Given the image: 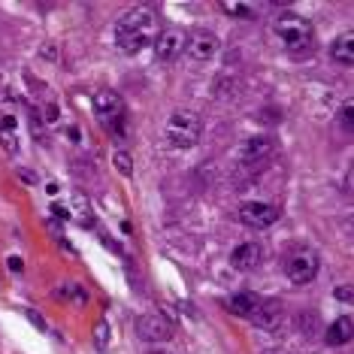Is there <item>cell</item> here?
Here are the masks:
<instances>
[{"label":"cell","mask_w":354,"mask_h":354,"mask_svg":"<svg viewBox=\"0 0 354 354\" xmlns=\"http://www.w3.org/2000/svg\"><path fill=\"white\" fill-rule=\"evenodd\" d=\"M351 336H354V324H351L348 315L336 318L333 324L327 327V345H348Z\"/></svg>","instance_id":"cell-14"},{"label":"cell","mask_w":354,"mask_h":354,"mask_svg":"<svg viewBox=\"0 0 354 354\" xmlns=\"http://www.w3.org/2000/svg\"><path fill=\"white\" fill-rule=\"evenodd\" d=\"M91 109L97 112V118H103V122H109V118H118L122 115V97H118L115 91H109V88H103V91H97L91 97Z\"/></svg>","instance_id":"cell-11"},{"label":"cell","mask_w":354,"mask_h":354,"mask_svg":"<svg viewBox=\"0 0 354 354\" xmlns=\"http://www.w3.org/2000/svg\"><path fill=\"white\" fill-rule=\"evenodd\" d=\"M261 261H263V248L257 245V243H243V245H236V248L230 252V263H233V270L252 272Z\"/></svg>","instance_id":"cell-10"},{"label":"cell","mask_w":354,"mask_h":354,"mask_svg":"<svg viewBox=\"0 0 354 354\" xmlns=\"http://www.w3.org/2000/svg\"><path fill=\"white\" fill-rule=\"evenodd\" d=\"M239 221H243L245 227L267 230L279 221V209L270 206V203H243L239 206Z\"/></svg>","instance_id":"cell-6"},{"label":"cell","mask_w":354,"mask_h":354,"mask_svg":"<svg viewBox=\"0 0 354 354\" xmlns=\"http://www.w3.org/2000/svg\"><path fill=\"white\" fill-rule=\"evenodd\" d=\"M272 151H276V142L270 140V136H252V140L243 142V151H239V160H243L245 167H261L263 160H267Z\"/></svg>","instance_id":"cell-8"},{"label":"cell","mask_w":354,"mask_h":354,"mask_svg":"<svg viewBox=\"0 0 354 354\" xmlns=\"http://www.w3.org/2000/svg\"><path fill=\"white\" fill-rule=\"evenodd\" d=\"M221 10L227 15H236V19H252V12H254L248 3H221Z\"/></svg>","instance_id":"cell-18"},{"label":"cell","mask_w":354,"mask_h":354,"mask_svg":"<svg viewBox=\"0 0 354 354\" xmlns=\"http://www.w3.org/2000/svg\"><path fill=\"white\" fill-rule=\"evenodd\" d=\"M0 146L6 155L19 151V122L12 115H0Z\"/></svg>","instance_id":"cell-13"},{"label":"cell","mask_w":354,"mask_h":354,"mask_svg":"<svg viewBox=\"0 0 354 354\" xmlns=\"http://www.w3.org/2000/svg\"><path fill=\"white\" fill-rule=\"evenodd\" d=\"M336 297H339L342 303H348V300H351V291H348V285H345V288H339V291H336Z\"/></svg>","instance_id":"cell-19"},{"label":"cell","mask_w":354,"mask_h":354,"mask_svg":"<svg viewBox=\"0 0 354 354\" xmlns=\"http://www.w3.org/2000/svg\"><path fill=\"white\" fill-rule=\"evenodd\" d=\"M281 318H285V309L276 303V300H263V303H257V309H254V315L252 321L261 330H276L281 324Z\"/></svg>","instance_id":"cell-12"},{"label":"cell","mask_w":354,"mask_h":354,"mask_svg":"<svg viewBox=\"0 0 354 354\" xmlns=\"http://www.w3.org/2000/svg\"><path fill=\"white\" fill-rule=\"evenodd\" d=\"M136 336L146 342H167V339H173V324H170V318L149 312V315H142L136 321Z\"/></svg>","instance_id":"cell-5"},{"label":"cell","mask_w":354,"mask_h":354,"mask_svg":"<svg viewBox=\"0 0 354 354\" xmlns=\"http://www.w3.org/2000/svg\"><path fill=\"white\" fill-rule=\"evenodd\" d=\"M185 46H188V37H185V30H179V28H167L155 37L158 61H176L185 52Z\"/></svg>","instance_id":"cell-7"},{"label":"cell","mask_w":354,"mask_h":354,"mask_svg":"<svg viewBox=\"0 0 354 354\" xmlns=\"http://www.w3.org/2000/svg\"><path fill=\"white\" fill-rule=\"evenodd\" d=\"M330 58H333L336 64H342V67H351V64H354V37L342 34L333 43V49H330Z\"/></svg>","instance_id":"cell-16"},{"label":"cell","mask_w":354,"mask_h":354,"mask_svg":"<svg viewBox=\"0 0 354 354\" xmlns=\"http://www.w3.org/2000/svg\"><path fill=\"white\" fill-rule=\"evenodd\" d=\"M167 142L173 149H191L200 142V133H203V122H200L197 112L191 109H176L170 118H167Z\"/></svg>","instance_id":"cell-2"},{"label":"cell","mask_w":354,"mask_h":354,"mask_svg":"<svg viewBox=\"0 0 354 354\" xmlns=\"http://www.w3.org/2000/svg\"><path fill=\"white\" fill-rule=\"evenodd\" d=\"M276 37L281 39V46L291 52H306L312 49V39H315V30L306 19L294 12H285L276 19Z\"/></svg>","instance_id":"cell-3"},{"label":"cell","mask_w":354,"mask_h":354,"mask_svg":"<svg viewBox=\"0 0 354 354\" xmlns=\"http://www.w3.org/2000/svg\"><path fill=\"white\" fill-rule=\"evenodd\" d=\"M112 164L118 167V173H122V176H131L133 173V160H131L127 151H115V155H112Z\"/></svg>","instance_id":"cell-17"},{"label":"cell","mask_w":354,"mask_h":354,"mask_svg":"<svg viewBox=\"0 0 354 354\" xmlns=\"http://www.w3.org/2000/svg\"><path fill=\"white\" fill-rule=\"evenodd\" d=\"M257 297L254 294H233L224 300V306L233 312V315H239V318H252L254 315V309H257Z\"/></svg>","instance_id":"cell-15"},{"label":"cell","mask_w":354,"mask_h":354,"mask_svg":"<svg viewBox=\"0 0 354 354\" xmlns=\"http://www.w3.org/2000/svg\"><path fill=\"white\" fill-rule=\"evenodd\" d=\"M185 49H188V55L194 61H212L215 52H218V37L209 34V30H197V34L188 39Z\"/></svg>","instance_id":"cell-9"},{"label":"cell","mask_w":354,"mask_h":354,"mask_svg":"<svg viewBox=\"0 0 354 354\" xmlns=\"http://www.w3.org/2000/svg\"><path fill=\"white\" fill-rule=\"evenodd\" d=\"M158 37V12L151 6H133L115 25V46L124 55L142 52Z\"/></svg>","instance_id":"cell-1"},{"label":"cell","mask_w":354,"mask_h":354,"mask_svg":"<svg viewBox=\"0 0 354 354\" xmlns=\"http://www.w3.org/2000/svg\"><path fill=\"white\" fill-rule=\"evenodd\" d=\"M321 270V254L315 248H297V252L285 261V272L294 285H309Z\"/></svg>","instance_id":"cell-4"},{"label":"cell","mask_w":354,"mask_h":354,"mask_svg":"<svg viewBox=\"0 0 354 354\" xmlns=\"http://www.w3.org/2000/svg\"><path fill=\"white\" fill-rule=\"evenodd\" d=\"M342 124H345V127H351V106H345V109H342Z\"/></svg>","instance_id":"cell-20"},{"label":"cell","mask_w":354,"mask_h":354,"mask_svg":"<svg viewBox=\"0 0 354 354\" xmlns=\"http://www.w3.org/2000/svg\"><path fill=\"white\" fill-rule=\"evenodd\" d=\"M10 270L12 272H21V257H10Z\"/></svg>","instance_id":"cell-21"}]
</instances>
